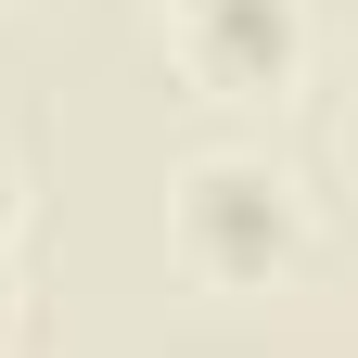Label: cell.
<instances>
[{"label":"cell","instance_id":"5","mask_svg":"<svg viewBox=\"0 0 358 358\" xmlns=\"http://www.w3.org/2000/svg\"><path fill=\"white\" fill-rule=\"evenodd\" d=\"M333 154H345V179H358V103H345V128H333Z\"/></svg>","mask_w":358,"mask_h":358},{"label":"cell","instance_id":"1","mask_svg":"<svg viewBox=\"0 0 358 358\" xmlns=\"http://www.w3.org/2000/svg\"><path fill=\"white\" fill-rule=\"evenodd\" d=\"M166 243L192 282L217 294H256V282H294V256H307V192H294V166L282 154H256V141H217L166 179Z\"/></svg>","mask_w":358,"mask_h":358},{"label":"cell","instance_id":"6","mask_svg":"<svg viewBox=\"0 0 358 358\" xmlns=\"http://www.w3.org/2000/svg\"><path fill=\"white\" fill-rule=\"evenodd\" d=\"M154 13H192V0H154Z\"/></svg>","mask_w":358,"mask_h":358},{"label":"cell","instance_id":"4","mask_svg":"<svg viewBox=\"0 0 358 358\" xmlns=\"http://www.w3.org/2000/svg\"><path fill=\"white\" fill-rule=\"evenodd\" d=\"M13 320H26V282H13V256H0V345H13Z\"/></svg>","mask_w":358,"mask_h":358},{"label":"cell","instance_id":"2","mask_svg":"<svg viewBox=\"0 0 358 358\" xmlns=\"http://www.w3.org/2000/svg\"><path fill=\"white\" fill-rule=\"evenodd\" d=\"M166 38L205 103H282L307 77V0H192L166 13Z\"/></svg>","mask_w":358,"mask_h":358},{"label":"cell","instance_id":"3","mask_svg":"<svg viewBox=\"0 0 358 358\" xmlns=\"http://www.w3.org/2000/svg\"><path fill=\"white\" fill-rule=\"evenodd\" d=\"M13 231H26V179H13V154H0V256H13Z\"/></svg>","mask_w":358,"mask_h":358}]
</instances>
